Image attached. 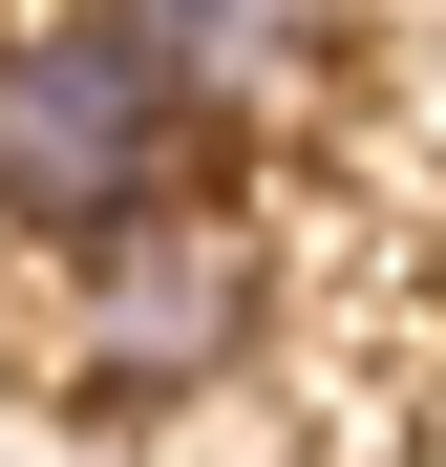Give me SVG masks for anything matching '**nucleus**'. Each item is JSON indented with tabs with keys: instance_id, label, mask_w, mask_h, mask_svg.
<instances>
[{
	"instance_id": "obj_1",
	"label": "nucleus",
	"mask_w": 446,
	"mask_h": 467,
	"mask_svg": "<svg viewBox=\"0 0 446 467\" xmlns=\"http://www.w3.org/2000/svg\"><path fill=\"white\" fill-rule=\"evenodd\" d=\"M171 192H213V86L128 22V0H64V22L0 43V234L86 255V234L171 213Z\"/></svg>"
},
{
	"instance_id": "obj_3",
	"label": "nucleus",
	"mask_w": 446,
	"mask_h": 467,
	"mask_svg": "<svg viewBox=\"0 0 446 467\" xmlns=\"http://www.w3.org/2000/svg\"><path fill=\"white\" fill-rule=\"evenodd\" d=\"M128 22L171 43L213 107H297V86H319V43H340V0H128Z\"/></svg>"
},
{
	"instance_id": "obj_2",
	"label": "nucleus",
	"mask_w": 446,
	"mask_h": 467,
	"mask_svg": "<svg viewBox=\"0 0 446 467\" xmlns=\"http://www.w3.org/2000/svg\"><path fill=\"white\" fill-rule=\"evenodd\" d=\"M255 319H276L255 213H234V192H171V213H128V234L64 255V404H86V425L213 404V382L255 361Z\"/></svg>"
}]
</instances>
